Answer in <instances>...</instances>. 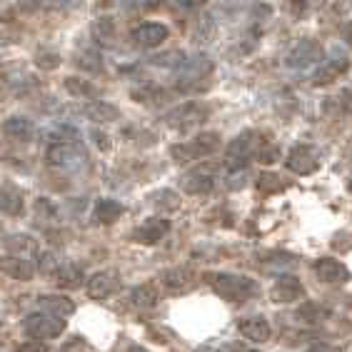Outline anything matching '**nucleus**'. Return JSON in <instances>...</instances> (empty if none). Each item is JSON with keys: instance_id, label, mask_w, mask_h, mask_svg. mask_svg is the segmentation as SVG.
Returning <instances> with one entry per match:
<instances>
[{"instance_id": "nucleus-1", "label": "nucleus", "mask_w": 352, "mask_h": 352, "mask_svg": "<svg viewBox=\"0 0 352 352\" xmlns=\"http://www.w3.org/2000/svg\"><path fill=\"white\" fill-rule=\"evenodd\" d=\"M208 285L228 302H245L255 295V283L248 275H235V272H208L205 275Z\"/></svg>"}, {"instance_id": "nucleus-2", "label": "nucleus", "mask_w": 352, "mask_h": 352, "mask_svg": "<svg viewBox=\"0 0 352 352\" xmlns=\"http://www.w3.org/2000/svg\"><path fill=\"white\" fill-rule=\"evenodd\" d=\"M217 148H220V135L217 133H200L192 140L173 145L170 155H173V160L177 165H185V163H192V160H200V157L212 155Z\"/></svg>"}, {"instance_id": "nucleus-3", "label": "nucleus", "mask_w": 352, "mask_h": 352, "mask_svg": "<svg viewBox=\"0 0 352 352\" xmlns=\"http://www.w3.org/2000/svg\"><path fill=\"white\" fill-rule=\"evenodd\" d=\"M258 138L260 135L255 133V130H245V133H240L237 138H232L228 150H225V160H223L225 168H230V170L245 168L248 160L255 155V150L260 148Z\"/></svg>"}, {"instance_id": "nucleus-4", "label": "nucleus", "mask_w": 352, "mask_h": 352, "mask_svg": "<svg viewBox=\"0 0 352 352\" xmlns=\"http://www.w3.org/2000/svg\"><path fill=\"white\" fill-rule=\"evenodd\" d=\"M45 160L50 168L58 170H80L88 163V153L80 142L78 145H50L45 153Z\"/></svg>"}, {"instance_id": "nucleus-5", "label": "nucleus", "mask_w": 352, "mask_h": 352, "mask_svg": "<svg viewBox=\"0 0 352 352\" xmlns=\"http://www.w3.org/2000/svg\"><path fill=\"white\" fill-rule=\"evenodd\" d=\"M23 330H25L30 338L45 342V340L58 338V335L65 330V320L53 318V315H47V312H30L25 318V322H23Z\"/></svg>"}, {"instance_id": "nucleus-6", "label": "nucleus", "mask_w": 352, "mask_h": 352, "mask_svg": "<svg viewBox=\"0 0 352 352\" xmlns=\"http://www.w3.org/2000/svg\"><path fill=\"white\" fill-rule=\"evenodd\" d=\"M322 58H325L322 45H320L318 41H310V38H307V41H300L290 53L285 55V65L290 70H307V68H312V65H320Z\"/></svg>"}, {"instance_id": "nucleus-7", "label": "nucleus", "mask_w": 352, "mask_h": 352, "mask_svg": "<svg viewBox=\"0 0 352 352\" xmlns=\"http://www.w3.org/2000/svg\"><path fill=\"white\" fill-rule=\"evenodd\" d=\"M203 120H208V108H205L203 102H183L180 108L170 110L168 116H165V122L175 130L197 128Z\"/></svg>"}, {"instance_id": "nucleus-8", "label": "nucleus", "mask_w": 352, "mask_h": 352, "mask_svg": "<svg viewBox=\"0 0 352 352\" xmlns=\"http://www.w3.org/2000/svg\"><path fill=\"white\" fill-rule=\"evenodd\" d=\"M285 165L295 175H312L320 168V153L312 145H295L285 157Z\"/></svg>"}, {"instance_id": "nucleus-9", "label": "nucleus", "mask_w": 352, "mask_h": 352, "mask_svg": "<svg viewBox=\"0 0 352 352\" xmlns=\"http://www.w3.org/2000/svg\"><path fill=\"white\" fill-rule=\"evenodd\" d=\"M347 68H350V58H347L342 50H332L327 58H322L320 68L312 75V82H315V85H327V82L338 80Z\"/></svg>"}, {"instance_id": "nucleus-10", "label": "nucleus", "mask_w": 352, "mask_h": 352, "mask_svg": "<svg viewBox=\"0 0 352 352\" xmlns=\"http://www.w3.org/2000/svg\"><path fill=\"white\" fill-rule=\"evenodd\" d=\"M41 138L50 145H78L80 142V130L65 120H53L41 128Z\"/></svg>"}, {"instance_id": "nucleus-11", "label": "nucleus", "mask_w": 352, "mask_h": 352, "mask_svg": "<svg viewBox=\"0 0 352 352\" xmlns=\"http://www.w3.org/2000/svg\"><path fill=\"white\" fill-rule=\"evenodd\" d=\"M302 295H305L302 283H300L298 278H292V275H280V278L275 280V285H272V290H270L272 302H278V305L298 302Z\"/></svg>"}, {"instance_id": "nucleus-12", "label": "nucleus", "mask_w": 352, "mask_h": 352, "mask_svg": "<svg viewBox=\"0 0 352 352\" xmlns=\"http://www.w3.org/2000/svg\"><path fill=\"white\" fill-rule=\"evenodd\" d=\"M168 35H170V30L163 23H142V25H138L135 30H133L130 41L135 43L138 47H157L168 41Z\"/></svg>"}, {"instance_id": "nucleus-13", "label": "nucleus", "mask_w": 352, "mask_h": 352, "mask_svg": "<svg viewBox=\"0 0 352 352\" xmlns=\"http://www.w3.org/2000/svg\"><path fill=\"white\" fill-rule=\"evenodd\" d=\"M312 270H315V275H318L320 283H325V285L347 283V280H350V270H347V265L340 263V260H335V258H320Z\"/></svg>"}, {"instance_id": "nucleus-14", "label": "nucleus", "mask_w": 352, "mask_h": 352, "mask_svg": "<svg viewBox=\"0 0 352 352\" xmlns=\"http://www.w3.org/2000/svg\"><path fill=\"white\" fill-rule=\"evenodd\" d=\"M168 232H170V223L165 220V217H148L140 228H135L133 240H135V243H142V245H155V243H160Z\"/></svg>"}, {"instance_id": "nucleus-15", "label": "nucleus", "mask_w": 352, "mask_h": 352, "mask_svg": "<svg viewBox=\"0 0 352 352\" xmlns=\"http://www.w3.org/2000/svg\"><path fill=\"white\" fill-rule=\"evenodd\" d=\"M180 185L190 195H208L215 188V175H212L210 168H197L185 177H180Z\"/></svg>"}, {"instance_id": "nucleus-16", "label": "nucleus", "mask_w": 352, "mask_h": 352, "mask_svg": "<svg viewBox=\"0 0 352 352\" xmlns=\"http://www.w3.org/2000/svg\"><path fill=\"white\" fill-rule=\"evenodd\" d=\"M237 330H240V335H243L245 340H250V342H267L272 335L270 330V322L263 318V315H250V318H243L240 322H237Z\"/></svg>"}, {"instance_id": "nucleus-17", "label": "nucleus", "mask_w": 352, "mask_h": 352, "mask_svg": "<svg viewBox=\"0 0 352 352\" xmlns=\"http://www.w3.org/2000/svg\"><path fill=\"white\" fill-rule=\"evenodd\" d=\"M0 272H6L8 278H13V280H21V283H28V280H33L35 275V267L30 260H25L21 255H3L0 258Z\"/></svg>"}, {"instance_id": "nucleus-18", "label": "nucleus", "mask_w": 352, "mask_h": 352, "mask_svg": "<svg viewBox=\"0 0 352 352\" xmlns=\"http://www.w3.org/2000/svg\"><path fill=\"white\" fill-rule=\"evenodd\" d=\"M80 116L88 118L90 122H116L120 120V110L113 105V102H105V100H93L88 105H80Z\"/></svg>"}, {"instance_id": "nucleus-19", "label": "nucleus", "mask_w": 352, "mask_h": 352, "mask_svg": "<svg viewBox=\"0 0 352 352\" xmlns=\"http://www.w3.org/2000/svg\"><path fill=\"white\" fill-rule=\"evenodd\" d=\"M197 283V272L190 267H170L163 272V285L173 292H188Z\"/></svg>"}, {"instance_id": "nucleus-20", "label": "nucleus", "mask_w": 352, "mask_h": 352, "mask_svg": "<svg viewBox=\"0 0 352 352\" xmlns=\"http://www.w3.org/2000/svg\"><path fill=\"white\" fill-rule=\"evenodd\" d=\"M38 305L47 312V315H53V318H70L75 312V302L68 298V295H58V292H50V295H41L38 298Z\"/></svg>"}, {"instance_id": "nucleus-21", "label": "nucleus", "mask_w": 352, "mask_h": 352, "mask_svg": "<svg viewBox=\"0 0 352 352\" xmlns=\"http://www.w3.org/2000/svg\"><path fill=\"white\" fill-rule=\"evenodd\" d=\"M3 133L13 142H30L35 135V125L25 116H10L3 122Z\"/></svg>"}, {"instance_id": "nucleus-22", "label": "nucleus", "mask_w": 352, "mask_h": 352, "mask_svg": "<svg viewBox=\"0 0 352 352\" xmlns=\"http://www.w3.org/2000/svg\"><path fill=\"white\" fill-rule=\"evenodd\" d=\"M116 285H118L116 270H100L88 280V295L93 300H105L110 292L116 290Z\"/></svg>"}, {"instance_id": "nucleus-23", "label": "nucleus", "mask_w": 352, "mask_h": 352, "mask_svg": "<svg viewBox=\"0 0 352 352\" xmlns=\"http://www.w3.org/2000/svg\"><path fill=\"white\" fill-rule=\"evenodd\" d=\"M122 212H125L122 203H118L113 197H100V200L95 203V220L102 225H113Z\"/></svg>"}, {"instance_id": "nucleus-24", "label": "nucleus", "mask_w": 352, "mask_h": 352, "mask_svg": "<svg viewBox=\"0 0 352 352\" xmlns=\"http://www.w3.org/2000/svg\"><path fill=\"white\" fill-rule=\"evenodd\" d=\"M55 280H58V285L65 287V290H75V287H80L82 280H85V270H82L78 263H65V265H60Z\"/></svg>"}, {"instance_id": "nucleus-25", "label": "nucleus", "mask_w": 352, "mask_h": 352, "mask_svg": "<svg viewBox=\"0 0 352 352\" xmlns=\"http://www.w3.org/2000/svg\"><path fill=\"white\" fill-rule=\"evenodd\" d=\"M130 300L135 302L138 307L142 310H150V307L157 305V300H160V292H157V285L155 283H142L138 287H133L130 292Z\"/></svg>"}, {"instance_id": "nucleus-26", "label": "nucleus", "mask_w": 352, "mask_h": 352, "mask_svg": "<svg viewBox=\"0 0 352 352\" xmlns=\"http://www.w3.org/2000/svg\"><path fill=\"white\" fill-rule=\"evenodd\" d=\"M215 33H217V23L212 15H200L195 21V25H192V41L197 45H208L215 38Z\"/></svg>"}, {"instance_id": "nucleus-27", "label": "nucleus", "mask_w": 352, "mask_h": 352, "mask_svg": "<svg viewBox=\"0 0 352 352\" xmlns=\"http://www.w3.org/2000/svg\"><path fill=\"white\" fill-rule=\"evenodd\" d=\"M0 212L6 215H21L23 212V195L15 188H0Z\"/></svg>"}, {"instance_id": "nucleus-28", "label": "nucleus", "mask_w": 352, "mask_h": 352, "mask_svg": "<svg viewBox=\"0 0 352 352\" xmlns=\"http://www.w3.org/2000/svg\"><path fill=\"white\" fill-rule=\"evenodd\" d=\"M65 90L73 98H78V100H90V102H93V98L100 95L95 85H90L88 80H80V78H65Z\"/></svg>"}, {"instance_id": "nucleus-29", "label": "nucleus", "mask_w": 352, "mask_h": 352, "mask_svg": "<svg viewBox=\"0 0 352 352\" xmlns=\"http://www.w3.org/2000/svg\"><path fill=\"white\" fill-rule=\"evenodd\" d=\"M153 205L165 212H175L180 208V195H177L175 190H157L155 195H153Z\"/></svg>"}, {"instance_id": "nucleus-30", "label": "nucleus", "mask_w": 352, "mask_h": 352, "mask_svg": "<svg viewBox=\"0 0 352 352\" xmlns=\"http://www.w3.org/2000/svg\"><path fill=\"white\" fill-rule=\"evenodd\" d=\"M3 248H6L10 255H18L21 258V252H28L30 248H33V240H30V235H8L6 240H3Z\"/></svg>"}, {"instance_id": "nucleus-31", "label": "nucleus", "mask_w": 352, "mask_h": 352, "mask_svg": "<svg viewBox=\"0 0 352 352\" xmlns=\"http://www.w3.org/2000/svg\"><path fill=\"white\" fill-rule=\"evenodd\" d=\"M93 35L98 38V41H113V35H116V23H113V18H108V15L95 18Z\"/></svg>"}, {"instance_id": "nucleus-32", "label": "nucleus", "mask_w": 352, "mask_h": 352, "mask_svg": "<svg viewBox=\"0 0 352 352\" xmlns=\"http://www.w3.org/2000/svg\"><path fill=\"white\" fill-rule=\"evenodd\" d=\"M38 270H41L43 275H58V270H60V260L55 258V252H50V250L38 252Z\"/></svg>"}, {"instance_id": "nucleus-33", "label": "nucleus", "mask_w": 352, "mask_h": 352, "mask_svg": "<svg viewBox=\"0 0 352 352\" xmlns=\"http://www.w3.org/2000/svg\"><path fill=\"white\" fill-rule=\"evenodd\" d=\"M325 318H327V312L320 305H315V302H305V305L298 310V320H302V322H322Z\"/></svg>"}, {"instance_id": "nucleus-34", "label": "nucleus", "mask_w": 352, "mask_h": 352, "mask_svg": "<svg viewBox=\"0 0 352 352\" xmlns=\"http://www.w3.org/2000/svg\"><path fill=\"white\" fill-rule=\"evenodd\" d=\"M35 212H38V217H41V220H45V223H53L55 217H58L55 205L50 203L47 197H38V203H35Z\"/></svg>"}, {"instance_id": "nucleus-35", "label": "nucleus", "mask_w": 352, "mask_h": 352, "mask_svg": "<svg viewBox=\"0 0 352 352\" xmlns=\"http://www.w3.org/2000/svg\"><path fill=\"white\" fill-rule=\"evenodd\" d=\"M78 65H80L82 70H93V73H98V70L102 68V60L98 58L95 53H80L78 55Z\"/></svg>"}, {"instance_id": "nucleus-36", "label": "nucleus", "mask_w": 352, "mask_h": 352, "mask_svg": "<svg viewBox=\"0 0 352 352\" xmlns=\"http://www.w3.org/2000/svg\"><path fill=\"white\" fill-rule=\"evenodd\" d=\"M18 352H50V347L45 342H41V340H25V342L18 345Z\"/></svg>"}, {"instance_id": "nucleus-37", "label": "nucleus", "mask_w": 352, "mask_h": 352, "mask_svg": "<svg viewBox=\"0 0 352 352\" xmlns=\"http://www.w3.org/2000/svg\"><path fill=\"white\" fill-rule=\"evenodd\" d=\"M58 63H60V58H58L55 53H41V55H38V65H41V68H45V70H53Z\"/></svg>"}, {"instance_id": "nucleus-38", "label": "nucleus", "mask_w": 352, "mask_h": 352, "mask_svg": "<svg viewBox=\"0 0 352 352\" xmlns=\"http://www.w3.org/2000/svg\"><path fill=\"white\" fill-rule=\"evenodd\" d=\"M272 180H278L275 175H260V180H258V185L263 190H278L280 188V183H272Z\"/></svg>"}, {"instance_id": "nucleus-39", "label": "nucleus", "mask_w": 352, "mask_h": 352, "mask_svg": "<svg viewBox=\"0 0 352 352\" xmlns=\"http://www.w3.org/2000/svg\"><path fill=\"white\" fill-rule=\"evenodd\" d=\"M128 352H148V350H142V347H138V345H135V347H130Z\"/></svg>"}, {"instance_id": "nucleus-40", "label": "nucleus", "mask_w": 352, "mask_h": 352, "mask_svg": "<svg viewBox=\"0 0 352 352\" xmlns=\"http://www.w3.org/2000/svg\"><path fill=\"white\" fill-rule=\"evenodd\" d=\"M350 190H352V177H350Z\"/></svg>"}, {"instance_id": "nucleus-41", "label": "nucleus", "mask_w": 352, "mask_h": 352, "mask_svg": "<svg viewBox=\"0 0 352 352\" xmlns=\"http://www.w3.org/2000/svg\"><path fill=\"white\" fill-rule=\"evenodd\" d=\"M245 352H255V350H245Z\"/></svg>"}]
</instances>
